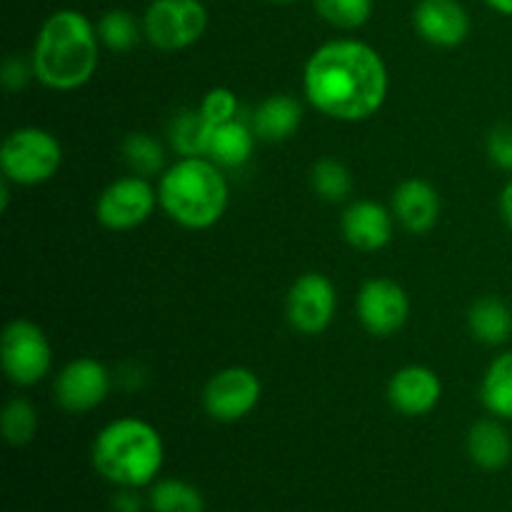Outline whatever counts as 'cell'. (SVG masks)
I'll list each match as a JSON object with an SVG mask.
<instances>
[{"mask_svg": "<svg viewBox=\"0 0 512 512\" xmlns=\"http://www.w3.org/2000/svg\"><path fill=\"white\" fill-rule=\"evenodd\" d=\"M308 103L340 123L378 113L390 90L388 65L373 45L355 38L328 40L310 53L303 70Z\"/></svg>", "mask_w": 512, "mask_h": 512, "instance_id": "obj_1", "label": "cell"}, {"mask_svg": "<svg viewBox=\"0 0 512 512\" xmlns=\"http://www.w3.org/2000/svg\"><path fill=\"white\" fill-rule=\"evenodd\" d=\"M30 60H33L35 78L45 88L60 93L83 88L100 63L98 28L80 10H55L40 25Z\"/></svg>", "mask_w": 512, "mask_h": 512, "instance_id": "obj_2", "label": "cell"}, {"mask_svg": "<svg viewBox=\"0 0 512 512\" xmlns=\"http://www.w3.org/2000/svg\"><path fill=\"white\" fill-rule=\"evenodd\" d=\"M158 200L173 223L188 230L213 228L230 203L223 168L205 155L178 158L160 173Z\"/></svg>", "mask_w": 512, "mask_h": 512, "instance_id": "obj_3", "label": "cell"}, {"mask_svg": "<svg viewBox=\"0 0 512 512\" xmlns=\"http://www.w3.org/2000/svg\"><path fill=\"white\" fill-rule=\"evenodd\" d=\"M93 468L118 488L153 485L165 460L158 430L140 418H118L105 425L93 440Z\"/></svg>", "mask_w": 512, "mask_h": 512, "instance_id": "obj_4", "label": "cell"}, {"mask_svg": "<svg viewBox=\"0 0 512 512\" xmlns=\"http://www.w3.org/2000/svg\"><path fill=\"white\" fill-rule=\"evenodd\" d=\"M63 165V148L50 130L25 125L13 130L0 148V170L13 185L48 183Z\"/></svg>", "mask_w": 512, "mask_h": 512, "instance_id": "obj_5", "label": "cell"}, {"mask_svg": "<svg viewBox=\"0 0 512 512\" xmlns=\"http://www.w3.org/2000/svg\"><path fill=\"white\" fill-rule=\"evenodd\" d=\"M140 23L153 48L175 53L203 38L208 30V8L203 0H150Z\"/></svg>", "mask_w": 512, "mask_h": 512, "instance_id": "obj_6", "label": "cell"}, {"mask_svg": "<svg viewBox=\"0 0 512 512\" xmlns=\"http://www.w3.org/2000/svg\"><path fill=\"white\" fill-rule=\"evenodd\" d=\"M0 363L10 383L18 388H33L50 373L53 365L48 335L28 318L10 320L0 338Z\"/></svg>", "mask_w": 512, "mask_h": 512, "instance_id": "obj_7", "label": "cell"}, {"mask_svg": "<svg viewBox=\"0 0 512 512\" xmlns=\"http://www.w3.org/2000/svg\"><path fill=\"white\" fill-rule=\"evenodd\" d=\"M158 188L143 175H125L113 180L95 203V218L108 230H133L143 225L158 208Z\"/></svg>", "mask_w": 512, "mask_h": 512, "instance_id": "obj_8", "label": "cell"}, {"mask_svg": "<svg viewBox=\"0 0 512 512\" xmlns=\"http://www.w3.org/2000/svg\"><path fill=\"white\" fill-rule=\"evenodd\" d=\"M263 385L250 368L218 370L203 388V408L218 423H238L248 418L260 403Z\"/></svg>", "mask_w": 512, "mask_h": 512, "instance_id": "obj_9", "label": "cell"}, {"mask_svg": "<svg viewBox=\"0 0 512 512\" xmlns=\"http://www.w3.org/2000/svg\"><path fill=\"white\" fill-rule=\"evenodd\" d=\"M338 310V293L328 275L305 273L290 288L285 300L288 323L300 335H320L333 323Z\"/></svg>", "mask_w": 512, "mask_h": 512, "instance_id": "obj_10", "label": "cell"}, {"mask_svg": "<svg viewBox=\"0 0 512 512\" xmlns=\"http://www.w3.org/2000/svg\"><path fill=\"white\" fill-rule=\"evenodd\" d=\"M355 313L360 325L375 338H390L410 318V298L400 283L390 278L365 280L358 290Z\"/></svg>", "mask_w": 512, "mask_h": 512, "instance_id": "obj_11", "label": "cell"}, {"mask_svg": "<svg viewBox=\"0 0 512 512\" xmlns=\"http://www.w3.org/2000/svg\"><path fill=\"white\" fill-rule=\"evenodd\" d=\"M108 368L95 358H75L65 365L53 383L55 403L68 413H88L110 393Z\"/></svg>", "mask_w": 512, "mask_h": 512, "instance_id": "obj_12", "label": "cell"}, {"mask_svg": "<svg viewBox=\"0 0 512 512\" xmlns=\"http://www.w3.org/2000/svg\"><path fill=\"white\" fill-rule=\"evenodd\" d=\"M413 28L435 48H458L470 35V15L460 0H418Z\"/></svg>", "mask_w": 512, "mask_h": 512, "instance_id": "obj_13", "label": "cell"}, {"mask_svg": "<svg viewBox=\"0 0 512 512\" xmlns=\"http://www.w3.org/2000/svg\"><path fill=\"white\" fill-rule=\"evenodd\" d=\"M443 398V383L438 373L425 365H405L395 370L388 383V400L395 413L405 418H420L438 408Z\"/></svg>", "mask_w": 512, "mask_h": 512, "instance_id": "obj_14", "label": "cell"}, {"mask_svg": "<svg viewBox=\"0 0 512 512\" xmlns=\"http://www.w3.org/2000/svg\"><path fill=\"white\" fill-rule=\"evenodd\" d=\"M340 230L350 248L360 253H378L393 240L395 215L375 200H355L343 210Z\"/></svg>", "mask_w": 512, "mask_h": 512, "instance_id": "obj_15", "label": "cell"}, {"mask_svg": "<svg viewBox=\"0 0 512 512\" xmlns=\"http://www.w3.org/2000/svg\"><path fill=\"white\" fill-rule=\"evenodd\" d=\"M393 215L408 233H430L440 220L438 190L425 178L403 180L393 193Z\"/></svg>", "mask_w": 512, "mask_h": 512, "instance_id": "obj_16", "label": "cell"}, {"mask_svg": "<svg viewBox=\"0 0 512 512\" xmlns=\"http://www.w3.org/2000/svg\"><path fill=\"white\" fill-rule=\"evenodd\" d=\"M300 123H303V105L295 95L288 93L268 95L250 118L255 135L263 143H283V140L293 138Z\"/></svg>", "mask_w": 512, "mask_h": 512, "instance_id": "obj_17", "label": "cell"}, {"mask_svg": "<svg viewBox=\"0 0 512 512\" xmlns=\"http://www.w3.org/2000/svg\"><path fill=\"white\" fill-rule=\"evenodd\" d=\"M255 143H258V135H255L250 120L233 118L228 123L215 125L205 158L218 163L220 168H243L253 158Z\"/></svg>", "mask_w": 512, "mask_h": 512, "instance_id": "obj_18", "label": "cell"}, {"mask_svg": "<svg viewBox=\"0 0 512 512\" xmlns=\"http://www.w3.org/2000/svg\"><path fill=\"white\" fill-rule=\"evenodd\" d=\"M468 455L478 468L503 470L512 460V438L505 428V420L485 418L470 428Z\"/></svg>", "mask_w": 512, "mask_h": 512, "instance_id": "obj_19", "label": "cell"}, {"mask_svg": "<svg viewBox=\"0 0 512 512\" xmlns=\"http://www.w3.org/2000/svg\"><path fill=\"white\" fill-rule=\"evenodd\" d=\"M468 328L478 343L498 348L512 338V308L495 295L478 298L468 310Z\"/></svg>", "mask_w": 512, "mask_h": 512, "instance_id": "obj_20", "label": "cell"}, {"mask_svg": "<svg viewBox=\"0 0 512 512\" xmlns=\"http://www.w3.org/2000/svg\"><path fill=\"white\" fill-rule=\"evenodd\" d=\"M480 400L493 418L512 420V350L488 365L480 383Z\"/></svg>", "mask_w": 512, "mask_h": 512, "instance_id": "obj_21", "label": "cell"}, {"mask_svg": "<svg viewBox=\"0 0 512 512\" xmlns=\"http://www.w3.org/2000/svg\"><path fill=\"white\" fill-rule=\"evenodd\" d=\"M215 125L203 115V110H183L170 123V145L180 158H193V155L208 153V140Z\"/></svg>", "mask_w": 512, "mask_h": 512, "instance_id": "obj_22", "label": "cell"}, {"mask_svg": "<svg viewBox=\"0 0 512 512\" xmlns=\"http://www.w3.org/2000/svg\"><path fill=\"white\" fill-rule=\"evenodd\" d=\"M95 28H98L100 43L113 53H130L140 43V38H145L143 23H138V18L123 8L105 10Z\"/></svg>", "mask_w": 512, "mask_h": 512, "instance_id": "obj_23", "label": "cell"}, {"mask_svg": "<svg viewBox=\"0 0 512 512\" xmlns=\"http://www.w3.org/2000/svg\"><path fill=\"white\" fill-rule=\"evenodd\" d=\"M148 505L153 512H205L203 493L178 478L155 480Z\"/></svg>", "mask_w": 512, "mask_h": 512, "instance_id": "obj_24", "label": "cell"}, {"mask_svg": "<svg viewBox=\"0 0 512 512\" xmlns=\"http://www.w3.org/2000/svg\"><path fill=\"white\" fill-rule=\"evenodd\" d=\"M120 153L135 175L150 178V175H158L165 170L163 143L150 133H128L120 143Z\"/></svg>", "mask_w": 512, "mask_h": 512, "instance_id": "obj_25", "label": "cell"}, {"mask_svg": "<svg viewBox=\"0 0 512 512\" xmlns=\"http://www.w3.org/2000/svg\"><path fill=\"white\" fill-rule=\"evenodd\" d=\"M310 185L325 203H343L353 193V175L340 160L320 158L310 170Z\"/></svg>", "mask_w": 512, "mask_h": 512, "instance_id": "obj_26", "label": "cell"}, {"mask_svg": "<svg viewBox=\"0 0 512 512\" xmlns=\"http://www.w3.org/2000/svg\"><path fill=\"white\" fill-rule=\"evenodd\" d=\"M0 423H3V438L8 440V445L23 448L38 433V410L33 408V403L28 398L15 395V398H10L5 403Z\"/></svg>", "mask_w": 512, "mask_h": 512, "instance_id": "obj_27", "label": "cell"}, {"mask_svg": "<svg viewBox=\"0 0 512 512\" xmlns=\"http://www.w3.org/2000/svg\"><path fill=\"white\" fill-rule=\"evenodd\" d=\"M373 0H313L320 18L338 30H358L373 15Z\"/></svg>", "mask_w": 512, "mask_h": 512, "instance_id": "obj_28", "label": "cell"}, {"mask_svg": "<svg viewBox=\"0 0 512 512\" xmlns=\"http://www.w3.org/2000/svg\"><path fill=\"white\" fill-rule=\"evenodd\" d=\"M200 110L213 125L228 123V120L238 118V95L230 88H213L205 93Z\"/></svg>", "mask_w": 512, "mask_h": 512, "instance_id": "obj_29", "label": "cell"}, {"mask_svg": "<svg viewBox=\"0 0 512 512\" xmlns=\"http://www.w3.org/2000/svg\"><path fill=\"white\" fill-rule=\"evenodd\" d=\"M488 158L495 168L512 173V123H500L490 130Z\"/></svg>", "mask_w": 512, "mask_h": 512, "instance_id": "obj_30", "label": "cell"}, {"mask_svg": "<svg viewBox=\"0 0 512 512\" xmlns=\"http://www.w3.org/2000/svg\"><path fill=\"white\" fill-rule=\"evenodd\" d=\"M35 78V70H33V60L28 58H18V55H13V58L5 60L3 65V83L8 90H20L28 85V80Z\"/></svg>", "mask_w": 512, "mask_h": 512, "instance_id": "obj_31", "label": "cell"}, {"mask_svg": "<svg viewBox=\"0 0 512 512\" xmlns=\"http://www.w3.org/2000/svg\"><path fill=\"white\" fill-rule=\"evenodd\" d=\"M113 512H143V500L138 498L135 488H120L113 495Z\"/></svg>", "mask_w": 512, "mask_h": 512, "instance_id": "obj_32", "label": "cell"}, {"mask_svg": "<svg viewBox=\"0 0 512 512\" xmlns=\"http://www.w3.org/2000/svg\"><path fill=\"white\" fill-rule=\"evenodd\" d=\"M498 205H500V218H503L505 225L512 230V178L505 183Z\"/></svg>", "mask_w": 512, "mask_h": 512, "instance_id": "obj_33", "label": "cell"}, {"mask_svg": "<svg viewBox=\"0 0 512 512\" xmlns=\"http://www.w3.org/2000/svg\"><path fill=\"white\" fill-rule=\"evenodd\" d=\"M490 10L505 15V18H512V0H483Z\"/></svg>", "mask_w": 512, "mask_h": 512, "instance_id": "obj_34", "label": "cell"}, {"mask_svg": "<svg viewBox=\"0 0 512 512\" xmlns=\"http://www.w3.org/2000/svg\"><path fill=\"white\" fill-rule=\"evenodd\" d=\"M268 3H278V5H288V3H295V0H268Z\"/></svg>", "mask_w": 512, "mask_h": 512, "instance_id": "obj_35", "label": "cell"}]
</instances>
